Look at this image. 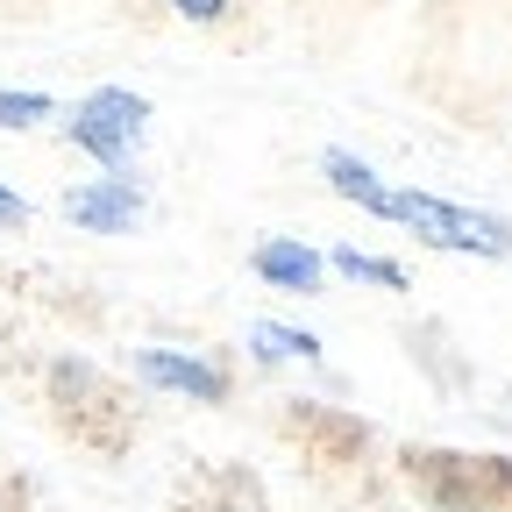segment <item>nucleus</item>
I'll return each instance as SVG.
<instances>
[{
  "label": "nucleus",
  "instance_id": "nucleus-9",
  "mask_svg": "<svg viewBox=\"0 0 512 512\" xmlns=\"http://www.w3.org/2000/svg\"><path fill=\"white\" fill-rule=\"evenodd\" d=\"M36 121H50V93H22V86L0 93V128H36Z\"/></svg>",
  "mask_w": 512,
  "mask_h": 512
},
{
  "label": "nucleus",
  "instance_id": "nucleus-6",
  "mask_svg": "<svg viewBox=\"0 0 512 512\" xmlns=\"http://www.w3.org/2000/svg\"><path fill=\"white\" fill-rule=\"evenodd\" d=\"M320 178H328L349 207H363L370 221H384V200H392V185L377 178V164H370V157H356V150H342V143H335V150H320Z\"/></svg>",
  "mask_w": 512,
  "mask_h": 512
},
{
  "label": "nucleus",
  "instance_id": "nucleus-4",
  "mask_svg": "<svg viewBox=\"0 0 512 512\" xmlns=\"http://www.w3.org/2000/svg\"><path fill=\"white\" fill-rule=\"evenodd\" d=\"M64 214H72L86 235H128L143 221V185L136 178H93V185H72L64 192Z\"/></svg>",
  "mask_w": 512,
  "mask_h": 512
},
{
  "label": "nucleus",
  "instance_id": "nucleus-3",
  "mask_svg": "<svg viewBox=\"0 0 512 512\" xmlns=\"http://www.w3.org/2000/svg\"><path fill=\"white\" fill-rule=\"evenodd\" d=\"M136 377L150 384V392H171V399H192V406H221L228 399V370L207 363V356H192V349H136Z\"/></svg>",
  "mask_w": 512,
  "mask_h": 512
},
{
  "label": "nucleus",
  "instance_id": "nucleus-5",
  "mask_svg": "<svg viewBox=\"0 0 512 512\" xmlns=\"http://www.w3.org/2000/svg\"><path fill=\"white\" fill-rule=\"evenodd\" d=\"M249 271L264 278L271 292H320V278H328V256H320L313 242H299V235H271V242H256Z\"/></svg>",
  "mask_w": 512,
  "mask_h": 512
},
{
  "label": "nucleus",
  "instance_id": "nucleus-2",
  "mask_svg": "<svg viewBox=\"0 0 512 512\" xmlns=\"http://www.w3.org/2000/svg\"><path fill=\"white\" fill-rule=\"evenodd\" d=\"M143 121H150V100L143 93H128V86H100V93H86L79 107H72V143L93 157V164H107V171H121L128 157L143 150Z\"/></svg>",
  "mask_w": 512,
  "mask_h": 512
},
{
  "label": "nucleus",
  "instance_id": "nucleus-1",
  "mask_svg": "<svg viewBox=\"0 0 512 512\" xmlns=\"http://www.w3.org/2000/svg\"><path fill=\"white\" fill-rule=\"evenodd\" d=\"M384 221L420 235L427 249H448V256H512V221L491 214V207H463V200H441V192H399L384 200Z\"/></svg>",
  "mask_w": 512,
  "mask_h": 512
},
{
  "label": "nucleus",
  "instance_id": "nucleus-10",
  "mask_svg": "<svg viewBox=\"0 0 512 512\" xmlns=\"http://www.w3.org/2000/svg\"><path fill=\"white\" fill-rule=\"evenodd\" d=\"M171 8H178L185 22H221V15H228V0H171Z\"/></svg>",
  "mask_w": 512,
  "mask_h": 512
},
{
  "label": "nucleus",
  "instance_id": "nucleus-11",
  "mask_svg": "<svg viewBox=\"0 0 512 512\" xmlns=\"http://www.w3.org/2000/svg\"><path fill=\"white\" fill-rule=\"evenodd\" d=\"M22 221H29V200L15 185H0V228H22Z\"/></svg>",
  "mask_w": 512,
  "mask_h": 512
},
{
  "label": "nucleus",
  "instance_id": "nucleus-8",
  "mask_svg": "<svg viewBox=\"0 0 512 512\" xmlns=\"http://www.w3.org/2000/svg\"><path fill=\"white\" fill-rule=\"evenodd\" d=\"M328 271H342V278H356V285H384V292H406V271L392 264V256H363L356 242H342V249L328 256Z\"/></svg>",
  "mask_w": 512,
  "mask_h": 512
},
{
  "label": "nucleus",
  "instance_id": "nucleus-7",
  "mask_svg": "<svg viewBox=\"0 0 512 512\" xmlns=\"http://www.w3.org/2000/svg\"><path fill=\"white\" fill-rule=\"evenodd\" d=\"M249 349L264 363H313L320 356V335L313 328H285V320H249Z\"/></svg>",
  "mask_w": 512,
  "mask_h": 512
}]
</instances>
